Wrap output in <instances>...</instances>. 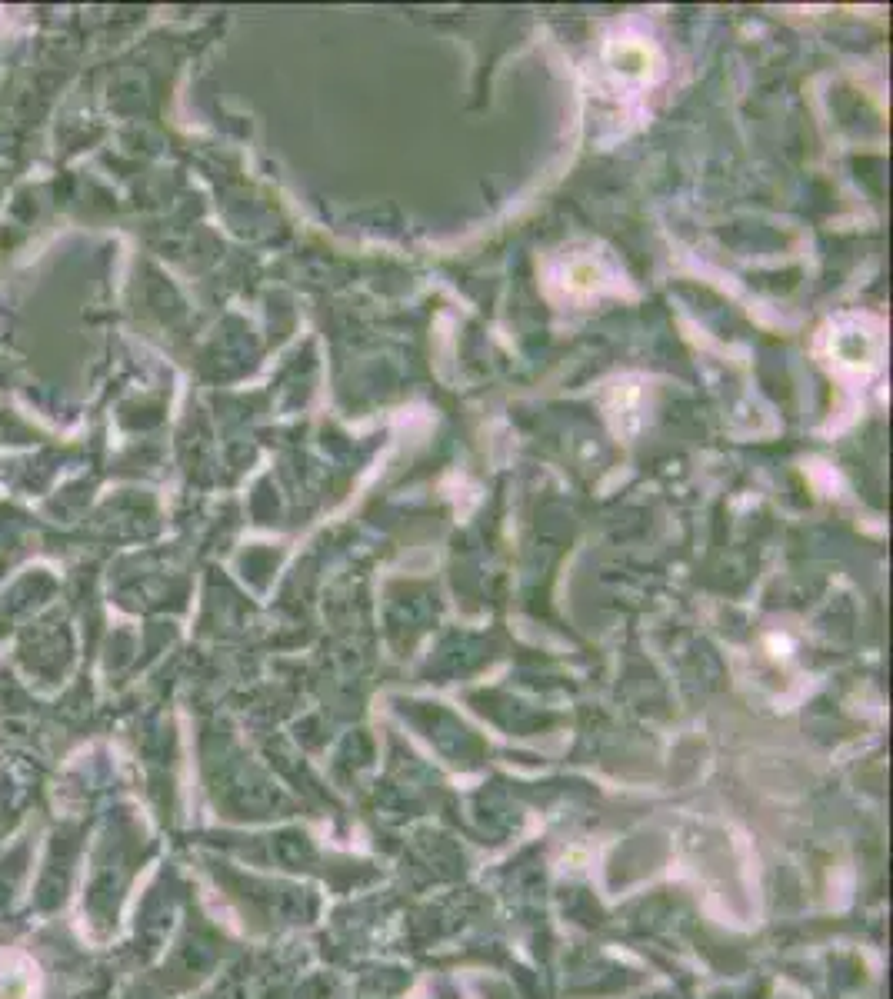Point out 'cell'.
<instances>
[{
	"instance_id": "1",
	"label": "cell",
	"mask_w": 893,
	"mask_h": 999,
	"mask_svg": "<svg viewBox=\"0 0 893 999\" xmlns=\"http://www.w3.org/2000/svg\"><path fill=\"white\" fill-rule=\"evenodd\" d=\"M37 963L20 950H0V999H37Z\"/></svg>"
}]
</instances>
